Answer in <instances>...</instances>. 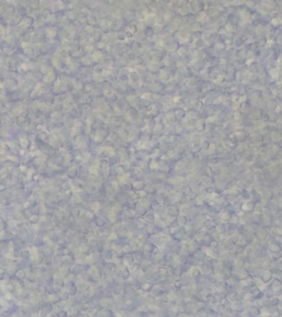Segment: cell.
<instances>
[{
    "instance_id": "7a4b0ae2",
    "label": "cell",
    "mask_w": 282,
    "mask_h": 317,
    "mask_svg": "<svg viewBox=\"0 0 282 317\" xmlns=\"http://www.w3.org/2000/svg\"><path fill=\"white\" fill-rule=\"evenodd\" d=\"M11 262V258L7 255H1L0 256V266L2 268H9Z\"/></svg>"
},
{
    "instance_id": "ba28073f",
    "label": "cell",
    "mask_w": 282,
    "mask_h": 317,
    "mask_svg": "<svg viewBox=\"0 0 282 317\" xmlns=\"http://www.w3.org/2000/svg\"><path fill=\"white\" fill-rule=\"evenodd\" d=\"M0 244H1V239H0Z\"/></svg>"
},
{
    "instance_id": "6da1fadb",
    "label": "cell",
    "mask_w": 282,
    "mask_h": 317,
    "mask_svg": "<svg viewBox=\"0 0 282 317\" xmlns=\"http://www.w3.org/2000/svg\"><path fill=\"white\" fill-rule=\"evenodd\" d=\"M27 272L25 271L24 269H22V268H19V269H17L15 273H14V277L17 280L21 281V280H25L26 277H27Z\"/></svg>"
},
{
    "instance_id": "5b68a950",
    "label": "cell",
    "mask_w": 282,
    "mask_h": 317,
    "mask_svg": "<svg viewBox=\"0 0 282 317\" xmlns=\"http://www.w3.org/2000/svg\"><path fill=\"white\" fill-rule=\"evenodd\" d=\"M76 293H77V287H76V285H74V283H72L69 287V293L68 294L74 296Z\"/></svg>"
},
{
    "instance_id": "52a82bcc",
    "label": "cell",
    "mask_w": 282,
    "mask_h": 317,
    "mask_svg": "<svg viewBox=\"0 0 282 317\" xmlns=\"http://www.w3.org/2000/svg\"><path fill=\"white\" fill-rule=\"evenodd\" d=\"M2 255V251H1V249H0V256Z\"/></svg>"
},
{
    "instance_id": "277c9868",
    "label": "cell",
    "mask_w": 282,
    "mask_h": 317,
    "mask_svg": "<svg viewBox=\"0 0 282 317\" xmlns=\"http://www.w3.org/2000/svg\"><path fill=\"white\" fill-rule=\"evenodd\" d=\"M28 221L31 225L33 224H38V222L40 221V215L38 214H32L31 216L28 217Z\"/></svg>"
},
{
    "instance_id": "3957f363",
    "label": "cell",
    "mask_w": 282,
    "mask_h": 317,
    "mask_svg": "<svg viewBox=\"0 0 282 317\" xmlns=\"http://www.w3.org/2000/svg\"><path fill=\"white\" fill-rule=\"evenodd\" d=\"M20 258H22L23 260H26V261H28L31 259L32 258V253L29 249H23L21 250V253H20Z\"/></svg>"
},
{
    "instance_id": "8992f818",
    "label": "cell",
    "mask_w": 282,
    "mask_h": 317,
    "mask_svg": "<svg viewBox=\"0 0 282 317\" xmlns=\"http://www.w3.org/2000/svg\"><path fill=\"white\" fill-rule=\"evenodd\" d=\"M66 297H67V298L69 297V294H68L67 292H63V293L61 294V298L63 299V300H65Z\"/></svg>"
}]
</instances>
